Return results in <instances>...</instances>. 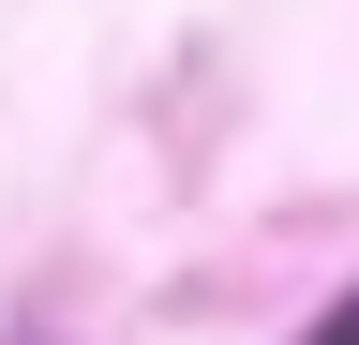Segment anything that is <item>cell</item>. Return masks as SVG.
<instances>
[{"label": "cell", "instance_id": "cell-1", "mask_svg": "<svg viewBox=\"0 0 359 345\" xmlns=\"http://www.w3.org/2000/svg\"><path fill=\"white\" fill-rule=\"evenodd\" d=\"M299 345H359V300H330V315H314V330H299Z\"/></svg>", "mask_w": 359, "mask_h": 345}]
</instances>
